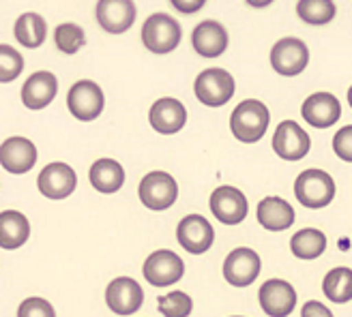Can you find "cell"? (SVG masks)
<instances>
[{
	"label": "cell",
	"instance_id": "6da1fadb",
	"mask_svg": "<svg viewBox=\"0 0 352 317\" xmlns=\"http://www.w3.org/2000/svg\"><path fill=\"white\" fill-rule=\"evenodd\" d=\"M271 122L267 105L256 99L241 101L230 116V131L243 144H256L264 137Z\"/></svg>",
	"mask_w": 352,
	"mask_h": 317
},
{
	"label": "cell",
	"instance_id": "7a4b0ae2",
	"mask_svg": "<svg viewBox=\"0 0 352 317\" xmlns=\"http://www.w3.org/2000/svg\"><path fill=\"white\" fill-rule=\"evenodd\" d=\"M183 39V28L168 13H155L142 26V43L153 54H170L179 47Z\"/></svg>",
	"mask_w": 352,
	"mask_h": 317
},
{
	"label": "cell",
	"instance_id": "3957f363",
	"mask_svg": "<svg viewBox=\"0 0 352 317\" xmlns=\"http://www.w3.org/2000/svg\"><path fill=\"white\" fill-rule=\"evenodd\" d=\"M294 196L305 208H324L336 198V180L322 169H305L294 183Z\"/></svg>",
	"mask_w": 352,
	"mask_h": 317
},
{
	"label": "cell",
	"instance_id": "277c9868",
	"mask_svg": "<svg viewBox=\"0 0 352 317\" xmlns=\"http://www.w3.org/2000/svg\"><path fill=\"white\" fill-rule=\"evenodd\" d=\"M193 91H196L200 103L208 105V108H221L232 99L236 84L226 69H206L196 78Z\"/></svg>",
	"mask_w": 352,
	"mask_h": 317
},
{
	"label": "cell",
	"instance_id": "5b68a950",
	"mask_svg": "<svg viewBox=\"0 0 352 317\" xmlns=\"http://www.w3.org/2000/svg\"><path fill=\"white\" fill-rule=\"evenodd\" d=\"M307 62H309V49L296 37L279 39L271 49V67L279 75L294 78L298 73H303Z\"/></svg>",
	"mask_w": 352,
	"mask_h": 317
},
{
	"label": "cell",
	"instance_id": "8992f818",
	"mask_svg": "<svg viewBox=\"0 0 352 317\" xmlns=\"http://www.w3.org/2000/svg\"><path fill=\"white\" fill-rule=\"evenodd\" d=\"M140 200L151 210H166L179 198V185L166 172H151L140 183Z\"/></svg>",
	"mask_w": 352,
	"mask_h": 317
},
{
	"label": "cell",
	"instance_id": "52a82bcc",
	"mask_svg": "<svg viewBox=\"0 0 352 317\" xmlns=\"http://www.w3.org/2000/svg\"><path fill=\"white\" fill-rule=\"evenodd\" d=\"M105 105L103 91L91 80H82L72 86V91L67 95V108L78 120L82 122H91L95 120Z\"/></svg>",
	"mask_w": 352,
	"mask_h": 317
},
{
	"label": "cell",
	"instance_id": "ba28073f",
	"mask_svg": "<svg viewBox=\"0 0 352 317\" xmlns=\"http://www.w3.org/2000/svg\"><path fill=\"white\" fill-rule=\"evenodd\" d=\"M144 279L155 287H166V285H174L179 283L185 274V263L183 259L176 255L174 251L162 249L148 255V259L144 261Z\"/></svg>",
	"mask_w": 352,
	"mask_h": 317
},
{
	"label": "cell",
	"instance_id": "9c48e42d",
	"mask_svg": "<svg viewBox=\"0 0 352 317\" xmlns=\"http://www.w3.org/2000/svg\"><path fill=\"white\" fill-rule=\"evenodd\" d=\"M260 274V255L254 249L241 246L223 261V277L234 287H248Z\"/></svg>",
	"mask_w": 352,
	"mask_h": 317
},
{
	"label": "cell",
	"instance_id": "30bf717a",
	"mask_svg": "<svg viewBox=\"0 0 352 317\" xmlns=\"http://www.w3.org/2000/svg\"><path fill=\"white\" fill-rule=\"evenodd\" d=\"M309 148H311V139L301 127H298V122L284 120L275 129L273 150L281 158H286V161H301V158L309 152Z\"/></svg>",
	"mask_w": 352,
	"mask_h": 317
},
{
	"label": "cell",
	"instance_id": "8fae6325",
	"mask_svg": "<svg viewBox=\"0 0 352 317\" xmlns=\"http://www.w3.org/2000/svg\"><path fill=\"white\" fill-rule=\"evenodd\" d=\"M210 210H213V215L221 223L239 225L248 217L250 206H248V198H245L236 187L223 185V187H217L213 191V196H210Z\"/></svg>",
	"mask_w": 352,
	"mask_h": 317
},
{
	"label": "cell",
	"instance_id": "7c38bea8",
	"mask_svg": "<svg viewBox=\"0 0 352 317\" xmlns=\"http://www.w3.org/2000/svg\"><path fill=\"white\" fill-rule=\"evenodd\" d=\"M176 238H179L183 249H187L193 255L206 253L215 240V230L204 217L200 215H187L179 227H176Z\"/></svg>",
	"mask_w": 352,
	"mask_h": 317
},
{
	"label": "cell",
	"instance_id": "4fadbf2b",
	"mask_svg": "<svg viewBox=\"0 0 352 317\" xmlns=\"http://www.w3.org/2000/svg\"><path fill=\"white\" fill-rule=\"evenodd\" d=\"M260 307L269 317H288L296 307V292L281 279H269L260 287Z\"/></svg>",
	"mask_w": 352,
	"mask_h": 317
},
{
	"label": "cell",
	"instance_id": "5bb4252c",
	"mask_svg": "<svg viewBox=\"0 0 352 317\" xmlns=\"http://www.w3.org/2000/svg\"><path fill=\"white\" fill-rule=\"evenodd\" d=\"M39 191L50 200H65L69 198L78 187V176L74 167L67 163H50L41 169L37 178Z\"/></svg>",
	"mask_w": 352,
	"mask_h": 317
},
{
	"label": "cell",
	"instance_id": "9a60e30c",
	"mask_svg": "<svg viewBox=\"0 0 352 317\" xmlns=\"http://www.w3.org/2000/svg\"><path fill=\"white\" fill-rule=\"evenodd\" d=\"M95 15L105 32L122 34L135 22V5L133 0H99Z\"/></svg>",
	"mask_w": 352,
	"mask_h": 317
},
{
	"label": "cell",
	"instance_id": "2e32d148",
	"mask_svg": "<svg viewBox=\"0 0 352 317\" xmlns=\"http://www.w3.org/2000/svg\"><path fill=\"white\" fill-rule=\"evenodd\" d=\"M105 303L116 315H131L144 303V290L129 277H118L105 290Z\"/></svg>",
	"mask_w": 352,
	"mask_h": 317
},
{
	"label": "cell",
	"instance_id": "e0dca14e",
	"mask_svg": "<svg viewBox=\"0 0 352 317\" xmlns=\"http://www.w3.org/2000/svg\"><path fill=\"white\" fill-rule=\"evenodd\" d=\"M301 114H303L307 125H311L316 129H329V127H333L340 120L342 105H340L336 95H331V93H316V95H309L303 101Z\"/></svg>",
	"mask_w": 352,
	"mask_h": 317
},
{
	"label": "cell",
	"instance_id": "ac0fdd59",
	"mask_svg": "<svg viewBox=\"0 0 352 317\" xmlns=\"http://www.w3.org/2000/svg\"><path fill=\"white\" fill-rule=\"evenodd\" d=\"M0 163L11 174H26L37 163V146L26 137H9L0 146Z\"/></svg>",
	"mask_w": 352,
	"mask_h": 317
},
{
	"label": "cell",
	"instance_id": "d6986e66",
	"mask_svg": "<svg viewBox=\"0 0 352 317\" xmlns=\"http://www.w3.org/2000/svg\"><path fill=\"white\" fill-rule=\"evenodd\" d=\"M148 118H151V127L157 133L172 135V133H179L185 127L187 110L179 99L166 97V99H160L153 103Z\"/></svg>",
	"mask_w": 352,
	"mask_h": 317
},
{
	"label": "cell",
	"instance_id": "ffe728a7",
	"mask_svg": "<svg viewBox=\"0 0 352 317\" xmlns=\"http://www.w3.org/2000/svg\"><path fill=\"white\" fill-rule=\"evenodd\" d=\"M56 93H58V80L54 78V73L37 71L22 86V103L28 110L37 112V110L47 108V105L54 101Z\"/></svg>",
	"mask_w": 352,
	"mask_h": 317
},
{
	"label": "cell",
	"instance_id": "44dd1931",
	"mask_svg": "<svg viewBox=\"0 0 352 317\" xmlns=\"http://www.w3.org/2000/svg\"><path fill=\"white\" fill-rule=\"evenodd\" d=\"M191 43L202 58H217L228 47V30L215 20H204L193 30Z\"/></svg>",
	"mask_w": 352,
	"mask_h": 317
},
{
	"label": "cell",
	"instance_id": "7402d4cb",
	"mask_svg": "<svg viewBox=\"0 0 352 317\" xmlns=\"http://www.w3.org/2000/svg\"><path fill=\"white\" fill-rule=\"evenodd\" d=\"M258 221L269 232H284L294 223V210L281 198H264L258 204Z\"/></svg>",
	"mask_w": 352,
	"mask_h": 317
},
{
	"label": "cell",
	"instance_id": "603a6c76",
	"mask_svg": "<svg viewBox=\"0 0 352 317\" xmlns=\"http://www.w3.org/2000/svg\"><path fill=\"white\" fill-rule=\"evenodd\" d=\"M30 236L28 219L17 210H3L0 215V246L7 251L20 249Z\"/></svg>",
	"mask_w": 352,
	"mask_h": 317
},
{
	"label": "cell",
	"instance_id": "cb8c5ba5",
	"mask_svg": "<svg viewBox=\"0 0 352 317\" xmlns=\"http://www.w3.org/2000/svg\"><path fill=\"white\" fill-rule=\"evenodd\" d=\"M88 178L99 193H116L125 185V169L114 158H99L88 172Z\"/></svg>",
	"mask_w": 352,
	"mask_h": 317
},
{
	"label": "cell",
	"instance_id": "d4e9b609",
	"mask_svg": "<svg viewBox=\"0 0 352 317\" xmlns=\"http://www.w3.org/2000/svg\"><path fill=\"white\" fill-rule=\"evenodd\" d=\"M13 34L17 43H22L24 47H39L45 37H47V24L39 13H24L17 17V22L13 26Z\"/></svg>",
	"mask_w": 352,
	"mask_h": 317
},
{
	"label": "cell",
	"instance_id": "484cf974",
	"mask_svg": "<svg viewBox=\"0 0 352 317\" xmlns=\"http://www.w3.org/2000/svg\"><path fill=\"white\" fill-rule=\"evenodd\" d=\"M322 292L331 303L344 305L352 301V270L350 268H333L322 281Z\"/></svg>",
	"mask_w": 352,
	"mask_h": 317
},
{
	"label": "cell",
	"instance_id": "4316f807",
	"mask_svg": "<svg viewBox=\"0 0 352 317\" xmlns=\"http://www.w3.org/2000/svg\"><path fill=\"white\" fill-rule=\"evenodd\" d=\"M290 249L296 257H301V259H316V257H320L327 249V236L320 230L307 227V230H301L292 236Z\"/></svg>",
	"mask_w": 352,
	"mask_h": 317
},
{
	"label": "cell",
	"instance_id": "83f0119b",
	"mask_svg": "<svg viewBox=\"0 0 352 317\" xmlns=\"http://www.w3.org/2000/svg\"><path fill=\"white\" fill-rule=\"evenodd\" d=\"M338 9L333 0H298L296 15L309 26H324L331 24Z\"/></svg>",
	"mask_w": 352,
	"mask_h": 317
},
{
	"label": "cell",
	"instance_id": "f1b7e54d",
	"mask_svg": "<svg viewBox=\"0 0 352 317\" xmlns=\"http://www.w3.org/2000/svg\"><path fill=\"white\" fill-rule=\"evenodd\" d=\"M22 69H24V58L20 51L7 43L0 45V82L3 84L13 82L22 73Z\"/></svg>",
	"mask_w": 352,
	"mask_h": 317
},
{
	"label": "cell",
	"instance_id": "f546056e",
	"mask_svg": "<svg viewBox=\"0 0 352 317\" xmlns=\"http://www.w3.org/2000/svg\"><path fill=\"white\" fill-rule=\"evenodd\" d=\"M84 30L78 24H60L54 32L56 47L63 54H76V51L84 45Z\"/></svg>",
	"mask_w": 352,
	"mask_h": 317
},
{
	"label": "cell",
	"instance_id": "4dcf8cb0",
	"mask_svg": "<svg viewBox=\"0 0 352 317\" xmlns=\"http://www.w3.org/2000/svg\"><path fill=\"white\" fill-rule=\"evenodd\" d=\"M160 301V311L166 317H189L193 303L185 292H170L168 296L157 298Z\"/></svg>",
	"mask_w": 352,
	"mask_h": 317
},
{
	"label": "cell",
	"instance_id": "1f68e13d",
	"mask_svg": "<svg viewBox=\"0 0 352 317\" xmlns=\"http://www.w3.org/2000/svg\"><path fill=\"white\" fill-rule=\"evenodd\" d=\"M17 317H56L54 307L43 298H28L17 309Z\"/></svg>",
	"mask_w": 352,
	"mask_h": 317
},
{
	"label": "cell",
	"instance_id": "d6a6232c",
	"mask_svg": "<svg viewBox=\"0 0 352 317\" xmlns=\"http://www.w3.org/2000/svg\"><path fill=\"white\" fill-rule=\"evenodd\" d=\"M333 150L346 163H352V125L340 129L333 137Z\"/></svg>",
	"mask_w": 352,
	"mask_h": 317
},
{
	"label": "cell",
	"instance_id": "836d02e7",
	"mask_svg": "<svg viewBox=\"0 0 352 317\" xmlns=\"http://www.w3.org/2000/svg\"><path fill=\"white\" fill-rule=\"evenodd\" d=\"M301 317H333V313L318 301H307L303 305Z\"/></svg>",
	"mask_w": 352,
	"mask_h": 317
},
{
	"label": "cell",
	"instance_id": "e575fe53",
	"mask_svg": "<svg viewBox=\"0 0 352 317\" xmlns=\"http://www.w3.org/2000/svg\"><path fill=\"white\" fill-rule=\"evenodd\" d=\"M206 0H170V5L181 13H196L204 7Z\"/></svg>",
	"mask_w": 352,
	"mask_h": 317
},
{
	"label": "cell",
	"instance_id": "d590c367",
	"mask_svg": "<svg viewBox=\"0 0 352 317\" xmlns=\"http://www.w3.org/2000/svg\"><path fill=\"white\" fill-rule=\"evenodd\" d=\"M273 3V0H248V5L254 7V9H264V7H269Z\"/></svg>",
	"mask_w": 352,
	"mask_h": 317
},
{
	"label": "cell",
	"instance_id": "8d00e7d4",
	"mask_svg": "<svg viewBox=\"0 0 352 317\" xmlns=\"http://www.w3.org/2000/svg\"><path fill=\"white\" fill-rule=\"evenodd\" d=\"M348 103H350V108H352V86H350V91H348Z\"/></svg>",
	"mask_w": 352,
	"mask_h": 317
},
{
	"label": "cell",
	"instance_id": "74e56055",
	"mask_svg": "<svg viewBox=\"0 0 352 317\" xmlns=\"http://www.w3.org/2000/svg\"><path fill=\"white\" fill-rule=\"evenodd\" d=\"M236 317H239V315H236Z\"/></svg>",
	"mask_w": 352,
	"mask_h": 317
}]
</instances>
